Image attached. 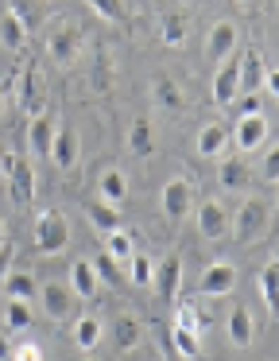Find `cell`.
Listing matches in <instances>:
<instances>
[{
    "instance_id": "7c38bea8",
    "label": "cell",
    "mask_w": 279,
    "mask_h": 361,
    "mask_svg": "<svg viewBox=\"0 0 279 361\" xmlns=\"http://www.w3.org/2000/svg\"><path fill=\"white\" fill-rule=\"evenodd\" d=\"M237 66H240V59H237V51H232V55L217 66V74H213V102L221 105V109H225V105H232V102H237V94H240Z\"/></svg>"
},
{
    "instance_id": "30bf717a",
    "label": "cell",
    "mask_w": 279,
    "mask_h": 361,
    "mask_svg": "<svg viewBox=\"0 0 279 361\" xmlns=\"http://www.w3.org/2000/svg\"><path fill=\"white\" fill-rule=\"evenodd\" d=\"M198 288H202V295H213V299L232 295V288H237V268H232L229 260H217V264H209L206 272H202Z\"/></svg>"
},
{
    "instance_id": "cb8c5ba5",
    "label": "cell",
    "mask_w": 279,
    "mask_h": 361,
    "mask_svg": "<svg viewBox=\"0 0 279 361\" xmlns=\"http://www.w3.org/2000/svg\"><path fill=\"white\" fill-rule=\"evenodd\" d=\"M124 198H128V179H124L120 167H108V171L101 175V202L120 206Z\"/></svg>"
},
{
    "instance_id": "f35d334b",
    "label": "cell",
    "mask_w": 279,
    "mask_h": 361,
    "mask_svg": "<svg viewBox=\"0 0 279 361\" xmlns=\"http://www.w3.org/2000/svg\"><path fill=\"white\" fill-rule=\"evenodd\" d=\"M260 86H264V94H268V97H279V71H275V66H264Z\"/></svg>"
},
{
    "instance_id": "e0dca14e",
    "label": "cell",
    "mask_w": 279,
    "mask_h": 361,
    "mask_svg": "<svg viewBox=\"0 0 279 361\" xmlns=\"http://www.w3.org/2000/svg\"><path fill=\"white\" fill-rule=\"evenodd\" d=\"M0 43H4L8 51H23V43H27V20L20 16V12H0Z\"/></svg>"
},
{
    "instance_id": "6da1fadb",
    "label": "cell",
    "mask_w": 279,
    "mask_h": 361,
    "mask_svg": "<svg viewBox=\"0 0 279 361\" xmlns=\"http://www.w3.org/2000/svg\"><path fill=\"white\" fill-rule=\"evenodd\" d=\"M35 249L43 257H58L70 249V218L62 210H39L35 214Z\"/></svg>"
},
{
    "instance_id": "b9f144b4",
    "label": "cell",
    "mask_w": 279,
    "mask_h": 361,
    "mask_svg": "<svg viewBox=\"0 0 279 361\" xmlns=\"http://www.w3.org/2000/svg\"><path fill=\"white\" fill-rule=\"evenodd\" d=\"M0 361H12V342H8V334H0Z\"/></svg>"
},
{
    "instance_id": "52a82bcc",
    "label": "cell",
    "mask_w": 279,
    "mask_h": 361,
    "mask_svg": "<svg viewBox=\"0 0 279 361\" xmlns=\"http://www.w3.org/2000/svg\"><path fill=\"white\" fill-rule=\"evenodd\" d=\"M194 218H198V233L206 241H221L229 233V214L217 198H202V206H194Z\"/></svg>"
},
{
    "instance_id": "9c48e42d",
    "label": "cell",
    "mask_w": 279,
    "mask_h": 361,
    "mask_svg": "<svg viewBox=\"0 0 279 361\" xmlns=\"http://www.w3.org/2000/svg\"><path fill=\"white\" fill-rule=\"evenodd\" d=\"M190 210H194V187L186 179H167V187H163V214H167V221H182Z\"/></svg>"
},
{
    "instance_id": "7402d4cb",
    "label": "cell",
    "mask_w": 279,
    "mask_h": 361,
    "mask_svg": "<svg viewBox=\"0 0 279 361\" xmlns=\"http://www.w3.org/2000/svg\"><path fill=\"white\" fill-rule=\"evenodd\" d=\"M237 78H240V90H244V94H256V90H260V78H264V59L256 55V51H244V55H240Z\"/></svg>"
},
{
    "instance_id": "5b68a950",
    "label": "cell",
    "mask_w": 279,
    "mask_h": 361,
    "mask_svg": "<svg viewBox=\"0 0 279 361\" xmlns=\"http://www.w3.org/2000/svg\"><path fill=\"white\" fill-rule=\"evenodd\" d=\"M35 295H39V303H43V311H46V319H51V322L70 319V314H74V307H78L74 288H70V283H62V280H46V283H39Z\"/></svg>"
},
{
    "instance_id": "e575fe53",
    "label": "cell",
    "mask_w": 279,
    "mask_h": 361,
    "mask_svg": "<svg viewBox=\"0 0 279 361\" xmlns=\"http://www.w3.org/2000/svg\"><path fill=\"white\" fill-rule=\"evenodd\" d=\"M128 264H132V283H136V288H151V272H155L151 257H144V252H132Z\"/></svg>"
},
{
    "instance_id": "44dd1931",
    "label": "cell",
    "mask_w": 279,
    "mask_h": 361,
    "mask_svg": "<svg viewBox=\"0 0 279 361\" xmlns=\"http://www.w3.org/2000/svg\"><path fill=\"white\" fill-rule=\"evenodd\" d=\"M101 334H105V326H101L97 314H82V319L74 322V345H78L82 353L97 350V345H101Z\"/></svg>"
},
{
    "instance_id": "d6986e66",
    "label": "cell",
    "mask_w": 279,
    "mask_h": 361,
    "mask_svg": "<svg viewBox=\"0 0 279 361\" xmlns=\"http://www.w3.org/2000/svg\"><path fill=\"white\" fill-rule=\"evenodd\" d=\"M256 291H260L268 314H275V307H279V260H268V264L260 268V276H256Z\"/></svg>"
},
{
    "instance_id": "ac0fdd59",
    "label": "cell",
    "mask_w": 279,
    "mask_h": 361,
    "mask_svg": "<svg viewBox=\"0 0 279 361\" xmlns=\"http://www.w3.org/2000/svg\"><path fill=\"white\" fill-rule=\"evenodd\" d=\"M51 159L58 171H70L78 164V136L70 128H54V144H51Z\"/></svg>"
},
{
    "instance_id": "ffe728a7",
    "label": "cell",
    "mask_w": 279,
    "mask_h": 361,
    "mask_svg": "<svg viewBox=\"0 0 279 361\" xmlns=\"http://www.w3.org/2000/svg\"><path fill=\"white\" fill-rule=\"evenodd\" d=\"M225 144H229V128H225V125L209 121V125L198 128V156L213 159V156H221V152H225Z\"/></svg>"
},
{
    "instance_id": "d4e9b609",
    "label": "cell",
    "mask_w": 279,
    "mask_h": 361,
    "mask_svg": "<svg viewBox=\"0 0 279 361\" xmlns=\"http://www.w3.org/2000/svg\"><path fill=\"white\" fill-rule=\"evenodd\" d=\"M217 183H221V190H244L248 187L244 159H221L217 164Z\"/></svg>"
},
{
    "instance_id": "8d00e7d4",
    "label": "cell",
    "mask_w": 279,
    "mask_h": 361,
    "mask_svg": "<svg viewBox=\"0 0 279 361\" xmlns=\"http://www.w3.org/2000/svg\"><path fill=\"white\" fill-rule=\"evenodd\" d=\"M260 179L268 183V187H275V183H279V148H268L264 167H260Z\"/></svg>"
},
{
    "instance_id": "d6a6232c",
    "label": "cell",
    "mask_w": 279,
    "mask_h": 361,
    "mask_svg": "<svg viewBox=\"0 0 279 361\" xmlns=\"http://www.w3.org/2000/svg\"><path fill=\"white\" fill-rule=\"evenodd\" d=\"M113 342H116V350H132V345L140 342V319H132V314H120L116 319V330H113Z\"/></svg>"
},
{
    "instance_id": "ba28073f",
    "label": "cell",
    "mask_w": 279,
    "mask_h": 361,
    "mask_svg": "<svg viewBox=\"0 0 279 361\" xmlns=\"http://www.w3.org/2000/svg\"><path fill=\"white\" fill-rule=\"evenodd\" d=\"M16 97H20V109L27 117L43 113V82H39V71L31 63L20 66V74H16Z\"/></svg>"
},
{
    "instance_id": "f6af8a7d",
    "label": "cell",
    "mask_w": 279,
    "mask_h": 361,
    "mask_svg": "<svg viewBox=\"0 0 279 361\" xmlns=\"http://www.w3.org/2000/svg\"><path fill=\"white\" fill-rule=\"evenodd\" d=\"M0 164H4V148H0Z\"/></svg>"
},
{
    "instance_id": "60d3db41",
    "label": "cell",
    "mask_w": 279,
    "mask_h": 361,
    "mask_svg": "<svg viewBox=\"0 0 279 361\" xmlns=\"http://www.w3.org/2000/svg\"><path fill=\"white\" fill-rule=\"evenodd\" d=\"M240 109H244V113H264V105H260V97H256V94H248L244 102H240Z\"/></svg>"
},
{
    "instance_id": "74e56055",
    "label": "cell",
    "mask_w": 279,
    "mask_h": 361,
    "mask_svg": "<svg viewBox=\"0 0 279 361\" xmlns=\"http://www.w3.org/2000/svg\"><path fill=\"white\" fill-rule=\"evenodd\" d=\"M12 361H43V350H39V342H20L12 345Z\"/></svg>"
},
{
    "instance_id": "4316f807",
    "label": "cell",
    "mask_w": 279,
    "mask_h": 361,
    "mask_svg": "<svg viewBox=\"0 0 279 361\" xmlns=\"http://www.w3.org/2000/svg\"><path fill=\"white\" fill-rule=\"evenodd\" d=\"M85 218H89V226L97 229L101 237H105L108 229H116V226H120V214H116V206L101 202V198H97V202H89V206H85Z\"/></svg>"
},
{
    "instance_id": "9a60e30c",
    "label": "cell",
    "mask_w": 279,
    "mask_h": 361,
    "mask_svg": "<svg viewBox=\"0 0 279 361\" xmlns=\"http://www.w3.org/2000/svg\"><path fill=\"white\" fill-rule=\"evenodd\" d=\"M70 288L78 299H97L101 295V276L93 268V260H74L70 264Z\"/></svg>"
},
{
    "instance_id": "ee69618b",
    "label": "cell",
    "mask_w": 279,
    "mask_h": 361,
    "mask_svg": "<svg viewBox=\"0 0 279 361\" xmlns=\"http://www.w3.org/2000/svg\"><path fill=\"white\" fill-rule=\"evenodd\" d=\"M8 241V233H4V214H0V245Z\"/></svg>"
},
{
    "instance_id": "5bb4252c",
    "label": "cell",
    "mask_w": 279,
    "mask_h": 361,
    "mask_svg": "<svg viewBox=\"0 0 279 361\" xmlns=\"http://www.w3.org/2000/svg\"><path fill=\"white\" fill-rule=\"evenodd\" d=\"M240 43V27L232 24V20H217L213 27H209V59L213 63H225V59L237 51Z\"/></svg>"
},
{
    "instance_id": "277c9868",
    "label": "cell",
    "mask_w": 279,
    "mask_h": 361,
    "mask_svg": "<svg viewBox=\"0 0 279 361\" xmlns=\"http://www.w3.org/2000/svg\"><path fill=\"white\" fill-rule=\"evenodd\" d=\"M78 47H82V27L70 24V20H58L51 27V35H46V55H51V63L70 66L78 59Z\"/></svg>"
},
{
    "instance_id": "484cf974",
    "label": "cell",
    "mask_w": 279,
    "mask_h": 361,
    "mask_svg": "<svg viewBox=\"0 0 279 361\" xmlns=\"http://www.w3.org/2000/svg\"><path fill=\"white\" fill-rule=\"evenodd\" d=\"M151 94H155V105H159V109H167V113L182 109V90H178L167 74H159V78L151 82Z\"/></svg>"
},
{
    "instance_id": "f546056e",
    "label": "cell",
    "mask_w": 279,
    "mask_h": 361,
    "mask_svg": "<svg viewBox=\"0 0 279 361\" xmlns=\"http://www.w3.org/2000/svg\"><path fill=\"white\" fill-rule=\"evenodd\" d=\"M35 291H39V280L31 272H12L8 268V276H4V295H12V299H35Z\"/></svg>"
},
{
    "instance_id": "ab89813d",
    "label": "cell",
    "mask_w": 279,
    "mask_h": 361,
    "mask_svg": "<svg viewBox=\"0 0 279 361\" xmlns=\"http://www.w3.org/2000/svg\"><path fill=\"white\" fill-rule=\"evenodd\" d=\"M8 268H12V245H0V291H4V276H8Z\"/></svg>"
},
{
    "instance_id": "bcb514c9",
    "label": "cell",
    "mask_w": 279,
    "mask_h": 361,
    "mask_svg": "<svg viewBox=\"0 0 279 361\" xmlns=\"http://www.w3.org/2000/svg\"><path fill=\"white\" fill-rule=\"evenodd\" d=\"M240 4H248V0H240Z\"/></svg>"
},
{
    "instance_id": "7bdbcfd3",
    "label": "cell",
    "mask_w": 279,
    "mask_h": 361,
    "mask_svg": "<svg viewBox=\"0 0 279 361\" xmlns=\"http://www.w3.org/2000/svg\"><path fill=\"white\" fill-rule=\"evenodd\" d=\"M4 109H8V90L0 86V117H4Z\"/></svg>"
},
{
    "instance_id": "1f68e13d",
    "label": "cell",
    "mask_w": 279,
    "mask_h": 361,
    "mask_svg": "<svg viewBox=\"0 0 279 361\" xmlns=\"http://www.w3.org/2000/svg\"><path fill=\"white\" fill-rule=\"evenodd\" d=\"M31 299H12L8 295L4 299V322H8V330H27L31 326Z\"/></svg>"
},
{
    "instance_id": "836d02e7",
    "label": "cell",
    "mask_w": 279,
    "mask_h": 361,
    "mask_svg": "<svg viewBox=\"0 0 279 361\" xmlns=\"http://www.w3.org/2000/svg\"><path fill=\"white\" fill-rule=\"evenodd\" d=\"M175 326H186V330H194V334H202V330L209 326V319H206V314H202L194 303H182V307L175 311Z\"/></svg>"
},
{
    "instance_id": "4fadbf2b",
    "label": "cell",
    "mask_w": 279,
    "mask_h": 361,
    "mask_svg": "<svg viewBox=\"0 0 279 361\" xmlns=\"http://www.w3.org/2000/svg\"><path fill=\"white\" fill-rule=\"evenodd\" d=\"M151 288H155V295H159L163 303H170V299L178 295V288H182V260L178 257L163 260V264L151 272Z\"/></svg>"
},
{
    "instance_id": "4dcf8cb0",
    "label": "cell",
    "mask_w": 279,
    "mask_h": 361,
    "mask_svg": "<svg viewBox=\"0 0 279 361\" xmlns=\"http://www.w3.org/2000/svg\"><path fill=\"white\" fill-rule=\"evenodd\" d=\"M105 252L113 260H128L132 252H136V237H132L128 229H120V226L108 229V233H105Z\"/></svg>"
},
{
    "instance_id": "603a6c76",
    "label": "cell",
    "mask_w": 279,
    "mask_h": 361,
    "mask_svg": "<svg viewBox=\"0 0 279 361\" xmlns=\"http://www.w3.org/2000/svg\"><path fill=\"white\" fill-rule=\"evenodd\" d=\"M128 152H132V156H140V159H147V156L155 152L151 121H147V117H136V121H132V128H128Z\"/></svg>"
},
{
    "instance_id": "8fae6325",
    "label": "cell",
    "mask_w": 279,
    "mask_h": 361,
    "mask_svg": "<svg viewBox=\"0 0 279 361\" xmlns=\"http://www.w3.org/2000/svg\"><path fill=\"white\" fill-rule=\"evenodd\" d=\"M51 144H54V117L43 109L27 121V152L35 159H51Z\"/></svg>"
},
{
    "instance_id": "d590c367",
    "label": "cell",
    "mask_w": 279,
    "mask_h": 361,
    "mask_svg": "<svg viewBox=\"0 0 279 361\" xmlns=\"http://www.w3.org/2000/svg\"><path fill=\"white\" fill-rule=\"evenodd\" d=\"M85 4H89L101 20H108V24H120V20H124V4H120V0H85Z\"/></svg>"
},
{
    "instance_id": "f1b7e54d",
    "label": "cell",
    "mask_w": 279,
    "mask_h": 361,
    "mask_svg": "<svg viewBox=\"0 0 279 361\" xmlns=\"http://www.w3.org/2000/svg\"><path fill=\"white\" fill-rule=\"evenodd\" d=\"M170 350L186 361H198L202 357V334H194V330H186V326H175L170 330Z\"/></svg>"
},
{
    "instance_id": "7a4b0ae2",
    "label": "cell",
    "mask_w": 279,
    "mask_h": 361,
    "mask_svg": "<svg viewBox=\"0 0 279 361\" xmlns=\"http://www.w3.org/2000/svg\"><path fill=\"white\" fill-rule=\"evenodd\" d=\"M0 175L8 179V195H12L16 206H31V202H35V167H31V159L4 152Z\"/></svg>"
},
{
    "instance_id": "83f0119b",
    "label": "cell",
    "mask_w": 279,
    "mask_h": 361,
    "mask_svg": "<svg viewBox=\"0 0 279 361\" xmlns=\"http://www.w3.org/2000/svg\"><path fill=\"white\" fill-rule=\"evenodd\" d=\"M159 39L167 47H182L186 43V16L182 12H163L159 16Z\"/></svg>"
},
{
    "instance_id": "2e32d148",
    "label": "cell",
    "mask_w": 279,
    "mask_h": 361,
    "mask_svg": "<svg viewBox=\"0 0 279 361\" xmlns=\"http://www.w3.org/2000/svg\"><path fill=\"white\" fill-rule=\"evenodd\" d=\"M225 330H229L232 350H248V345H252V311L237 303V307L229 311V322H225Z\"/></svg>"
},
{
    "instance_id": "3957f363",
    "label": "cell",
    "mask_w": 279,
    "mask_h": 361,
    "mask_svg": "<svg viewBox=\"0 0 279 361\" xmlns=\"http://www.w3.org/2000/svg\"><path fill=\"white\" fill-rule=\"evenodd\" d=\"M268 218H271V206L264 202V198H244L240 202V210L229 218V229H232V237L237 241H256V237H264V229H268Z\"/></svg>"
},
{
    "instance_id": "8992f818",
    "label": "cell",
    "mask_w": 279,
    "mask_h": 361,
    "mask_svg": "<svg viewBox=\"0 0 279 361\" xmlns=\"http://www.w3.org/2000/svg\"><path fill=\"white\" fill-rule=\"evenodd\" d=\"M271 125L264 113H240L237 128H232V140H237V152H244V156H252V152L264 148V140H268Z\"/></svg>"
}]
</instances>
